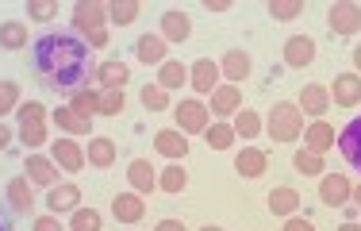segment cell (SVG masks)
Instances as JSON below:
<instances>
[{
    "label": "cell",
    "instance_id": "cell-1",
    "mask_svg": "<svg viewBox=\"0 0 361 231\" xmlns=\"http://www.w3.org/2000/svg\"><path fill=\"white\" fill-rule=\"evenodd\" d=\"M31 62L42 77V85H50L54 93H77L97 77V54L85 47V39H77L73 31H47L31 47Z\"/></svg>",
    "mask_w": 361,
    "mask_h": 231
},
{
    "label": "cell",
    "instance_id": "cell-2",
    "mask_svg": "<svg viewBox=\"0 0 361 231\" xmlns=\"http://www.w3.org/2000/svg\"><path fill=\"white\" fill-rule=\"evenodd\" d=\"M265 131H269L273 143H296L304 135V112L292 100H277L265 116Z\"/></svg>",
    "mask_w": 361,
    "mask_h": 231
},
{
    "label": "cell",
    "instance_id": "cell-3",
    "mask_svg": "<svg viewBox=\"0 0 361 231\" xmlns=\"http://www.w3.org/2000/svg\"><path fill=\"white\" fill-rule=\"evenodd\" d=\"M73 35L77 39H89L97 31H108V4H97V0H77L73 4Z\"/></svg>",
    "mask_w": 361,
    "mask_h": 231
},
{
    "label": "cell",
    "instance_id": "cell-4",
    "mask_svg": "<svg viewBox=\"0 0 361 231\" xmlns=\"http://www.w3.org/2000/svg\"><path fill=\"white\" fill-rule=\"evenodd\" d=\"M173 116H177V131L185 135H204L212 127V112L200 97H185L180 105H173Z\"/></svg>",
    "mask_w": 361,
    "mask_h": 231
},
{
    "label": "cell",
    "instance_id": "cell-5",
    "mask_svg": "<svg viewBox=\"0 0 361 231\" xmlns=\"http://www.w3.org/2000/svg\"><path fill=\"white\" fill-rule=\"evenodd\" d=\"M23 177H27L35 189H54V185L62 182V170H58V162L50 158V154L31 150L27 162H23Z\"/></svg>",
    "mask_w": 361,
    "mask_h": 231
},
{
    "label": "cell",
    "instance_id": "cell-6",
    "mask_svg": "<svg viewBox=\"0 0 361 231\" xmlns=\"http://www.w3.org/2000/svg\"><path fill=\"white\" fill-rule=\"evenodd\" d=\"M208 112L216 119H223V124H231V119L243 112V85H227V81H223L219 89L208 97Z\"/></svg>",
    "mask_w": 361,
    "mask_h": 231
},
{
    "label": "cell",
    "instance_id": "cell-7",
    "mask_svg": "<svg viewBox=\"0 0 361 231\" xmlns=\"http://www.w3.org/2000/svg\"><path fill=\"white\" fill-rule=\"evenodd\" d=\"M326 23H331L334 35H357L361 31V4H354V0H338V4L326 8Z\"/></svg>",
    "mask_w": 361,
    "mask_h": 231
},
{
    "label": "cell",
    "instance_id": "cell-8",
    "mask_svg": "<svg viewBox=\"0 0 361 231\" xmlns=\"http://www.w3.org/2000/svg\"><path fill=\"white\" fill-rule=\"evenodd\" d=\"M188 85H192L196 97H212V93L223 85L219 62H212V58H196V62L188 66Z\"/></svg>",
    "mask_w": 361,
    "mask_h": 231
},
{
    "label": "cell",
    "instance_id": "cell-9",
    "mask_svg": "<svg viewBox=\"0 0 361 231\" xmlns=\"http://www.w3.org/2000/svg\"><path fill=\"white\" fill-rule=\"evenodd\" d=\"M319 201L326 208H346L354 201V182L346 174H323L319 177Z\"/></svg>",
    "mask_w": 361,
    "mask_h": 231
},
{
    "label": "cell",
    "instance_id": "cell-10",
    "mask_svg": "<svg viewBox=\"0 0 361 231\" xmlns=\"http://www.w3.org/2000/svg\"><path fill=\"white\" fill-rule=\"evenodd\" d=\"M50 124H54L58 131H66L70 139H85V135L92 139V116L77 112V108H70V105L54 108V112H50Z\"/></svg>",
    "mask_w": 361,
    "mask_h": 231
},
{
    "label": "cell",
    "instance_id": "cell-11",
    "mask_svg": "<svg viewBox=\"0 0 361 231\" xmlns=\"http://www.w3.org/2000/svg\"><path fill=\"white\" fill-rule=\"evenodd\" d=\"M50 158L58 162V170L66 174H81L89 162H85V147L77 139H50Z\"/></svg>",
    "mask_w": 361,
    "mask_h": 231
},
{
    "label": "cell",
    "instance_id": "cell-12",
    "mask_svg": "<svg viewBox=\"0 0 361 231\" xmlns=\"http://www.w3.org/2000/svg\"><path fill=\"white\" fill-rule=\"evenodd\" d=\"M81 208V189L73 182H58L54 189H47V212L50 216H73Z\"/></svg>",
    "mask_w": 361,
    "mask_h": 231
},
{
    "label": "cell",
    "instance_id": "cell-13",
    "mask_svg": "<svg viewBox=\"0 0 361 231\" xmlns=\"http://www.w3.org/2000/svg\"><path fill=\"white\" fill-rule=\"evenodd\" d=\"M4 196H8V208L16 212V216H31V212H35V185L27 182V177H12V182L4 185Z\"/></svg>",
    "mask_w": 361,
    "mask_h": 231
},
{
    "label": "cell",
    "instance_id": "cell-14",
    "mask_svg": "<svg viewBox=\"0 0 361 231\" xmlns=\"http://www.w3.org/2000/svg\"><path fill=\"white\" fill-rule=\"evenodd\" d=\"M296 108H300L304 116H312V119H323L326 108H331V89H326V85H319V81L304 85V89H300Z\"/></svg>",
    "mask_w": 361,
    "mask_h": 231
},
{
    "label": "cell",
    "instance_id": "cell-15",
    "mask_svg": "<svg viewBox=\"0 0 361 231\" xmlns=\"http://www.w3.org/2000/svg\"><path fill=\"white\" fill-rule=\"evenodd\" d=\"M154 150L169 162H185L188 158V135L177 131V127H161V131L154 135Z\"/></svg>",
    "mask_w": 361,
    "mask_h": 231
},
{
    "label": "cell",
    "instance_id": "cell-16",
    "mask_svg": "<svg viewBox=\"0 0 361 231\" xmlns=\"http://www.w3.org/2000/svg\"><path fill=\"white\" fill-rule=\"evenodd\" d=\"M326 89H331V105H338V108H357L361 105V77L357 73H338Z\"/></svg>",
    "mask_w": 361,
    "mask_h": 231
},
{
    "label": "cell",
    "instance_id": "cell-17",
    "mask_svg": "<svg viewBox=\"0 0 361 231\" xmlns=\"http://www.w3.org/2000/svg\"><path fill=\"white\" fill-rule=\"evenodd\" d=\"M250 70H254V58L246 54V50H227V54L219 58V73H223V81L227 85H243L246 77H250Z\"/></svg>",
    "mask_w": 361,
    "mask_h": 231
},
{
    "label": "cell",
    "instance_id": "cell-18",
    "mask_svg": "<svg viewBox=\"0 0 361 231\" xmlns=\"http://www.w3.org/2000/svg\"><path fill=\"white\" fill-rule=\"evenodd\" d=\"M235 170H238V177H246V182H257V177L269 170V154H265L262 147H243L235 154Z\"/></svg>",
    "mask_w": 361,
    "mask_h": 231
},
{
    "label": "cell",
    "instance_id": "cell-19",
    "mask_svg": "<svg viewBox=\"0 0 361 231\" xmlns=\"http://www.w3.org/2000/svg\"><path fill=\"white\" fill-rule=\"evenodd\" d=\"M111 216H116L119 224H139V220L146 216V201L139 193L123 189V193H116V201H111Z\"/></svg>",
    "mask_w": 361,
    "mask_h": 231
},
{
    "label": "cell",
    "instance_id": "cell-20",
    "mask_svg": "<svg viewBox=\"0 0 361 231\" xmlns=\"http://www.w3.org/2000/svg\"><path fill=\"white\" fill-rule=\"evenodd\" d=\"M127 185H131V193L150 196L154 189H158V170H154L146 158H135L131 166H127Z\"/></svg>",
    "mask_w": 361,
    "mask_h": 231
},
{
    "label": "cell",
    "instance_id": "cell-21",
    "mask_svg": "<svg viewBox=\"0 0 361 231\" xmlns=\"http://www.w3.org/2000/svg\"><path fill=\"white\" fill-rule=\"evenodd\" d=\"M161 39L173 47V42H185L188 35H192V20H188L180 8H169V12H161V31H158Z\"/></svg>",
    "mask_w": 361,
    "mask_h": 231
},
{
    "label": "cell",
    "instance_id": "cell-22",
    "mask_svg": "<svg viewBox=\"0 0 361 231\" xmlns=\"http://www.w3.org/2000/svg\"><path fill=\"white\" fill-rule=\"evenodd\" d=\"M85 162H89L92 170H111L116 166V139H108V135H92L89 147H85Z\"/></svg>",
    "mask_w": 361,
    "mask_h": 231
},
{
    "label": "cell",
    "instance_id": "cell-23",
    "mask_svg": "<svg viewBox=\"0 0 361 231\" xmlns=\"http://www.w3.org/2000/svg\"><path fill=\"white\" fill-rule=\"evenodd\" d=\"M338 150H342V158L350 162L354 170H361V116H354L346 127L338 131Z\"/></svg>",
    "mask_w": 361,
    "mask_h": 231
},
{
    "label": "cell",
    "instance_id": "cell-24",
    "mask_svg": "<svg viewBox=\"0 0 361 231\" xmlns=\"http://www.w3.org/2000/svg\"><path fill=\"white\" fill-rule=\"evenodd\" d=\"M315 62V39L307 35H292L285 42V66H292V70H304V66Z\"/></svg>",
    "mask_w": 361,
    "mask_h": 231
},
{
    "label": "cell",
    "instance_id": "cell-25",
    "mask_svg": "<svg viewBox=\"0 0 361 231\" xmlns=\"http://www.w3.org/2000/svg\"><path fill=\"white\" fill-rule=\"evenodd\" d=\"M97 89H123L127 81H131V70H127V62H116V58H108V62L97 66Z\"/></svg>",
    "mask_w": 361,
    "mask_h": 231
},
{
    "label": "cell",
    "instance_id": "cell-26",
    "mask_svg": "<svg viewBox=\"0 0 361 231\" xmlns=\"http://www.w3.org/2000/svg\"><path fill=\"white\" fill-rule=\"evenodd\" d=\"M265 201H269V212H273V216L288 220V216H296V212H300V201H304V196L292 189V185H277V189L265 196Z\"/></svg>",
    "mask_w": 361,
    "mask_h": 231
},
{
    "label": "cell",
    "instance_id": "cell-27",
    "mask_svg": "<svg viewBox=\"0 0 361 231\" xmlns=\"http://www.w3.org/2000/svg\"><path fill=\"white\" fill-rule=\"evenodd\" d=\"M135 58L146 66H161L169 58V42L161 35H139V42H135Z\"/></svg>",
    "mask_w": 361,
    "mask_h": 231
},
{
    "label": "cell",
    "instance_id": "cell-28",
    "mask_svg": "<svg viewBox=\"0 0 361 231\" xmlns=\"http://www.w3.org/2000/svg\"><path fill=\"white\" fill-rule=\"evenodd\" d=\"M304 147L315 150V154H326L334 147V127L326 124V119H312V124L304 127Z\"/></svg>",
    "mask_w": 361,
    "mask_h": 231
},
{
    "label": "cell",
    "instance_id": "cell-29",
    "mask_svg": "<svg viewBox=\"0 0 361 231\" xmlns=\"http://www.w3.org/2000/svg\"><path fill=\"white\" fill-rule=\"evenodd\" d=\"M139 16H142L139 0H111V4H108V23H111V28H131Z\"/></svg>",
    "mask_w": 361,
    "mask_h": 231
},
{
    "label": "cell",
    "instance_id": "cell-30",
    "mask_svg": "<svg viewBox=\"0 0 361 231\" xmlns=\"http://www.w3.org/2000/svg\"><path fill=\"white\" fill-rule=\"evenodd\" d=\"M158 85H161L166 93L180 89V85H188V66L177 62V58H166V62L158 66Z\"/></svg>",
    "mask_w": 361,
    "mask_h": 231
},
{
    "label": "cell",
    "instance_id": "cell-31",
    "mask_svg": "<svg viewBox=\"0 0 361 231\" xmlns=\"http://www.w3.org/2000/svg\"><path fill=\"white\" fill-rule=\"evenodd\" d=\"M158 189L169 193V196H177V193L188 189V174L180 170V162H169V166L158 170Z\"/></svg>",
    "mask_w": 361,
    "mask_h": 231
},
{
    "label": "cell",
    "instance_id": "cell-32",
    "mask_svg": "<svg viewBox=\"0 0 361 231\" xmlns=\"http://www.w3.org/2000/svg\"><path fill=\"white\" fill-rule=\"evenodd\" d=\"M292 170H296L300 177H323L326 162H323V154H315V150L300 147L296 154H292Z\"/></svg>",
    "mask_w": 361,
    "mask_h": 231
},
{
    "label": "cell",
    "instance_id": "cell-33",
    "mask_svg": "<svg viewBox=\"0 0 361 231\" xmlns=\"http://www.w3.org/2000/svg\"><path fill=\"white\" fill-rule=\"evenodd\" d=\"M231 127H235V139H257V135L265 131V119L254 112V108H243L235 119H231Z\"/></svg>",
    "mask_w": 361,
    "mask_h": 231
},
{
    "label": "cell",
    "instance_id": "cell-34",
    "mask_svg": "<svg viewBox=\"0 0 361 231\" xmlns=\"http://www.w3.org/2000/svg\"><path fill=\"white\" fill-rule=\"evenodd\" d=\"M0 47L4 50H23L27 47V23L23 20H4L0 23Z\"/></svg>",
    "mask_w": 361,
    "mask_h": 231
},
{
    "label": "cell",
    "instance_id": "cell-35",
    "mask_svg": "<svg viewBox=\"0 0 361 231\" xmlns=\"http://www.w3.org/2000/svg\"><path fill=\"white\" fill-rule=\"evenodd\" d=\"M66 100H70V108H77V112H85V116H100V89H92V85L70 93Z\"/></svg>",
    "mask_w": 361,
    "mask_h": 231
},
{
    "label": "cell",
    "instance_id": "cell-36",
    "mask_svg": "<svg viewBox=\"0 0 361 231\" xmlns=\"http://www.w3.org/2000/svg\"><path fill=\"white\" fill-rule=\"evenodd\" d=\"M204 143H208L212 150H231V147H235V127L223 124V119H216V124L204 131Z\"/></svg>",
    "mask_w": 361,
    "mask_h": 231
},
{
    "label": "cell",
    "instance_id": "cell-37",
    "mask_svg": "<svg viewBox=\"0 0 361 231\" xmlns=\"http://www.w3.org/2000/svg\"><path fill=\"white\" fill-rule=\"evenodd\" d=\"M139 100H142V108L146 112H166V108H173L169 105V93L161 89L158 81H150V85H142V93H139Z\"/></svg>",
    "mask_w": 361,
    "mask_h": 231
},
{
    "label": "cell",
    "instance_id": "cell-38",
    "mask_svg": "<svg viewBox=\"0 0 361 231\" xmlns=\"http://www.w3.org/2000/svg\"><path fill=\"white\" fill-rule=\"evenodd\" d=\"M70 231H104V216L97 208H77L70 216Z\"/></svg>",
    "mask_w": 361,
    "mask_h": 231
},
{
    "label": "cell",
    "instance_id": "cell-39",
    "mask_svg": "<svg viewBox=\"0 0 361 231\" xmlns=\"http://www.w3.org/2000/svg\"><path fill=\"white\" fill-rule=\"evenodd\" d=\"M20 105H23V100H20V85L8 81V77H0V119L12 116Z\"/></svg>",
    "mask_w": 361,
    "mask_h": 231
},
{
    "label": "cell",
    "instance_id": "cell-40",
    "mask_svg": "<svg viewBox=\"0 0 361 231\" xmlns=\"http://www.w3.org/2000/svg\"><path fill=\"white\" fill-rule=\"evenodd\" d=\"M16 119H20V127H27V124H47L50 112H47V105H39V100H23V105L16 108Z\"/></svg>",
    "mask_w": 361,
    "mask_h": 231
},
{
    "label": "cell",
    "instance_id": "cell-41",
    "mask_svg": "<svg viewBox=\"0 0 361 231\" xmlns=\"http://www.w3.org/2000/svg\"><path fill=\"white\" fill-rule=\"evenodd\" d=\"M16 139H20L23 147L39 150L42 143H50V131H47V124H27V127H20V131H16Z\"/></svg>",
    "mask_w": 361,
    "mask_h": 231
},
{
    "label": "cell",
    "instance_id": "cell-42",
    "mask_svg": "<svg viewBox=\"0 0 361 231\" xmlns=\"http://www.w3.org/2000/svg\"><path fill=\"white\" fill-rule=\"evenodd\" d=\"M127 108L123 89H100V116H119Z\"/></svg>",
    "mask_w": 361,
    "mask_h": 231
},
{
    "label": "cell",
    "instance_id": "cell-43",
    "mask_svg": "<svg viewBox=\"0 0 361 231\" xmlns=\"http://www.w3.org/2000/svg\"><path fill=\"white\" fill-rule=\"evenodd\" d=\"M269 16L273 20H296V16H304V0H269Z\"/></svg>",
    "mask_w": 361,
    "mask_h": 231
},
{
    "label": "cell",
    "instance_id": "cell-44",
    "mask_svg": "<svg viewBox=\"0 0 361 231\" xmlns=\"http://www.w3.org/2000/svg\"><path fill=\"white\" fill-rule=\"evenodd\" d=\"M54 16H58V4H54V0H27V20L47 23V20H54Z\"/></svg>",
    "mask_w": 361,
    "mask_h": 231
},
{
    "label": "cell",
    "instance_id": "cell-45",
    "mask_svg": "<svg viewBox=\"0 0 361 231\" xmlns=\"http://www.w3.org/2000/svg\"><path fill=\"white\" fill-rule=\"evenodd\" d=\"M31 231H66V227H62V216H50V212H42V216H35Z\"/></svg>",
    "mask_w": 361,
    "mask_h": 231
},
{
    "label": "cell",
    "instance_id": "cell-46",
    "mask_svg": "<svg viewBox=\"0 0 361 231\" xmlns=\"http://www.w3.org/2000/svg\"><path fill=\"white\" fill-rule=\"evenodd\" d=\"M285 231H315V224H312L307 216H300V212H296V216L285 220Z\"/></svg>",
    "mask_w": 361,
    "mask_h": 231
},
{
    "label": "cell",
    "instance_id": "cell-47",
    "mask_svg": "<svg viewBox=\"0 0 361 231\" xmlns=\"http://www.w3.org/2000/svg\"><path fill=\"white\" fill-rule=\"evenodd\" d=\"M85 47H89L92 54H97L100 47H108V31H97V35H89V39H85Z\"/></svg>",
    "mask_w": 361,
    "mask_h": 231
},
{
    "label": "cell",
    "instance_id": "cell-48",
    "mask_svg": "<svg viewBox=\"0 0 361 231\" xmlns=\"http://www.w3.org/2000/svg\"><path fill=\"white\" fill-rule=\"evenodd\" d=\"M12 139H16V131L4 124V119H0V150H8V147H12Z\"/></svg>",
    "mask_w": 361,
    "mask_h": 231
},
{
    "label": "cell",
    "instance_id": "cell-49",
    "mask_svg": "<svg viewBox=\"0 0 361 231\" xmlns=\"http://www.w3.org/2000/svg\"><path fill=\"white\" fill-rule=\"evenodd\" d=\"M154 231H188L185 224H180V220H158V227Z\"/></svg>",
    "mask_w": 361,
    "mask_h": 231
},
{
    "label": "cell",
    "instance_id": "cell-50",
    "mask_svg": "<svg viewBox=\"0 0 361 231\" xmlns=\"http://www.w3.org/2000/svg\"><path fill=\"white\" fill-rule=\"evenodd\" d=\"M204 8H208V12H231L235 4H231V0H208Z\"/></svg>",
    "mask_w": 361,
    "mask_h": 231
},
{
    "label": "cell",
    "instance_id": "cell-51",
    "mask_svg": "<svg viewBox=\"0 0 361 231\" xmlns=\"http://www.w3.org/2000/svg\"><path fill=\"white\" fill-rule=\"evenodd\" d=\"M334 231H361V220H346V224H338Z\"/></svg>",
    "mask_w": 361,
    "mask_h": 231
},
{
    "label": "cell",
    "instance_id": "cell-52",
    "mask_svg": "<svg viewBox=\"0 0 361 231\" xmlns=\"http://www.w3.org/2000/svg\"><path fill=\"white\" fill-rule=\"evenodd\" d=\"M354 73L361 77V42H357V47H354Z\"/></svg>",
    "mask_w": 361,
    "mask_h": 231
},
{
    "label": "cell",
    "instance_id": "cell-53",
    "mask_svg": "<svg viewBox=\"0 0 361 231\" xmlns=\"http://www.w3.org/2000/svg\"><path fill=\"white\" fill-rule=\"evenodd\" d=\"M354 204H357V212H361V185H354Z\"/></svg>",
    "mask_w": 361,
    "mask_h": 231
},
{
    "label": "cell",
    "instance_id": "cell-54",
    "mask_svg": "<svg viewBox=\"0 0 361 231\" xmlns=\"http://www.w3.org/2000/svg\"><path fill=\"white\" fill-rule=\"evenodd\" d=\"M0 231H12V227H8V220H4V216H0Z\"/></svg>",
    "mask_w": 361,
    "mask_h": 231
},
{
    "label": "cell",
    "instance_id": "cell-55",
    "mask_svg": "<svg viewBox=\"0 0 361 231\" xmlns=\"http://www.w3.org/2000/svg\"><path fill=\"white\" fill-rule=\"evenodd\" d=\"M200 231H223V227H216V224H208V227H200Z\"/></svg>",
    "mask_w": 361,
    "mask_h": 231
}]
</instances>
